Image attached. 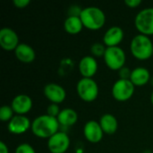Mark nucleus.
Listing matches in <instances>:
<instances>
[{"label": "nucleus", "instance_id": "f257e3e1", "mask_svg": "<svg viewBox=\"0 0 153 153\" xmlns=\"http://www.w3.org/2000/svg\"><path fill=\"white\" fill-rule=\"evenodd\" d=\"M59 126L60 125L56 117L46 114L37 117L31 122L30 130L36 137L48 140L51 136L59 132Z\"/></svg>", "mask_w": 153, "mask_h": 153}, {"label": "nucleus", "instance_id": "f03ea898", "mask_svg": "<svg viewBox=\"0 0 153 153\" xmlns=\"http://www.w3.org/2000/svg\"><path fill=\"white\" fill-rule=\"evenodd\" d=\"M132 55L139 60H147L153 56V43L149 36L137 34L130 44Z\"/></svg>", "mask_w": 153, "mask_h": 153}, {"label": "nucleus", "instance_id": "7ed1b4c3", "mask_svg": "<svg viewBox=\"0 0 153 153\" xmlns=\"http://www.w3.org/2000/svg\"><path fill=\"white\" fill-rule=\"evenodd\" d=\"M80 18L83 26L91 30H98L101 29L106 22V15L104 12L97 6H88L83 8Z\"/></svg>", "mask_w": 153, "mask_h": 153}, {"label": "nucleus", "instance_id": "20e7f679", "mask_svg": "<svg viewBox=\"0 0 153 153\" xmlns=\"http://www.w3.org/2000/svg\"><path fill=\"white\" fill-rule=\"evenodd\" d=\"M78 96L85 102H92L99 96V85L92 78L80 79L76 85Z\"/></svg>", "mask_w": 153, "mask_h": 153}, {"label": "nucleus", "instance_id": "39448f33", "mask_svg": "<svg viewBox=\"0 0 153 153\" xmlns=\"http://www.w3.org/2000/svg\"><path fill=\"white\" fill-rule=\"evenodd\" d=\"M103 58L106 65L109 69L114 71H119L125 66L126 61V55L124 49L119 46L111 47L107 48Z\"/></svg>", "mask_w": 153, "mask_h": 153}, {"label": "nucleus", "instance_id": "423d86ee", "mask_svg": "<svg viewBox=\"0 0 153 153\" xmlns=\"http://www.w3.org/2000/svg\"><path fill=\"white\" fill-rule=\"evenodd\" d=\"M134 25L141 34L153 35V7L141 10L135 16Z\"/></svg>", "mask_w": 153, "mask_h": 153}, {"label": "nucleus", "instance_id": "0eeeda50", "mask_svg": "<svg viewBox=\"0 0 153 153\" xmlns=\"http://www.w3.org/2000/svg\"><path fill=\"white\" fill-rule=\"evenodd\" d=\"M135 86L130 80L118 79L113 84L111 93L113 98L117 101H126L132 98L134 93Z\"/></svg>", "mask_w": 153, "mask_h": 153}, {"label": "nucleus", "instance_id": "6e6552de", "mask_svg": "<svg viewBox=\"0 0 153 153\" xmlns=\"http://www.w3.org/2000/svg\"><path fill=\"white\" fill-rule=\"evenodd\" d=\"M70 147V138L65 132H57L48 140V148L51 153H65Z\"/></svg>", "mask_w": 153, "mask_h": 153}, {"label": "nucleus", "instance_id": "1a4fd4ad", "mask_svg": "<svg viewBox=\"0 0 153 153\" xmlns=\"http://www.w3.org/2000/svg\"><path fill=\"white\" fill-rule=\"evenodd\" d=\"M19 42L17 33L9 27H4L0 30V46L5 51H14Z\"/></svg>", "mask_w": 153, "mask_h": 153}, {"label": "nucleus", "instance_id": "9d476101", "mask_svg": "<svg viewBox=\"0 0 153 153\" xmlns=\"http://www.w3.org/2000/svg\"><path fill=\"white\" fill-rule=\"evenodd\" d=\"M45 97L54 104H60L62 103L66 98V91L63 86L60 84L50 82L48 83L43 90Z\"/></svg>", "mask_w": 153, "mask_h": 153}, {"label": "nucleus", "instance_id": "9b49d317", "mask_svg": "<svg viewBox=\"0 0 153 153\" xmlns=\"http://www.w3.org/2000/svg\"><path fill=\"white\" fill-rule=\"evenodd\" d=\"M104 132L99 122L95 120L88 121L83 127V135L85 139L91 143H98L103 138Z\"/></svg>", "mask_w": 153, "mask_h": 153}, {"label": "nucleus", "instance_id": "f8f14e48", "mask_svg": "<svg viewBox=\"0 0 153 153\" xmlns=\"http://www.w3.org/2000/svg\"><path fill=\"white\" fill-rule=\"evenodd\" d=\"M30 127L31 122L30 118L23 115H15L7 125L8 131L13 134H24Z\"/></svg>", "mask_w": 153, "mask_h": 153}, {"label": "nucleus", "instance_id": "ddd939ff", "mask_svg": "<svg viewBox=\"0 0 153 153\" xmlns=\"http://www.w3.org/2000/svg\"><path fill=\"white\" fill-rule=\"evenodd\" d=\"M32 100L26 94H19L15 96L11 103V107L15 114L23 115L29 113L32 108Z\"/></svg>", "mask_w": 153, "mask_h": 153}, {"label": "nucleus", "instance_id": "4468645a", "mask_svg": "<svg viewBox=\"0 0 153 153\" xmlns=\"http://www.w3.org/2000/svg\"><path fill=\"white\" fill-rule=\"evenodd\" d=\"M124 30L119 26H112L108 28L103 36V44L107 48L118 47L124 39Z\"/></svg>", "mask_w": 153, "mask_h": 153}, {"label": "nucleus", "instance_id": "2eb2a0df", "mask_svg": "<svg viewBox=\"0 0 153 153\" xmlns=\"http://www.w3.org/2000/svg\"><path fill=\"white\" fill-rule=\"evenodd\" d=\"M98 71V62L92 56H85L79 62V72L84 78H92Z\"/></svg>", "mask_w": 153, "mask_h": 153}, {"label": "nucleus", "instance_id": "dca6fc26", "mask_svg": "<svg viewBox=\"0 0 153 153\" xmlns=\"http://www.w3.org/2000/svg\"><path fill=\"white\" fill-rule=\"evenodd\" d=\"M14 54L19 61L26 64L33 62L36 58L35 50L26 43H20L14 50Z\"/></svg>", "mask_w": 153, "mask_h": 153}, {"label": "nucleus", "instance_id": "f3484780", "mask_svg": "<svg viewBox=\"0 0 153 153\" xmlns=\"http://www.w3.org/2000/svg\"><path fill=\"white\" fill-rule=\"evenodd\" d=\"M130 81L134 86H143L151 81V73L145 67H136L132 70Z\"/></svg>", "mask_w": 153, "mask_h": 153}, {"label": "nucleus", "instance_id": "a211bd4d", "mask_svg": "<svg viewBox=\"0 0 153 153\" xmlns=\"http://www.w3.org/2000/svg\"><path fill=\"white\" fill-rule=\"evenodd\" d=\"M104 134H113L117 132L118 127V122L116 117L112 114L106 113L101 116L99 121Z\"/></svg>", "mask_w": 153, "mask_h": 153}, {"label": "nucleus", "instance_id": "6ab92c4d", "mask_svg": "<svg viewBox=\"0 0 153 153\" xmlns=\"http://www.w3.org/2000/svg\"><path fill=\"white\" fill-rule=\"evenodd\" d=\"M57 120L60 126H66V127L72 126L75 125L76 122L78 121V114L74 109L66 108L61 110V112L57 117Z\"/></svg>", "mask_w": 153, "mask_h": 153}, {"label": "nucleus", "instance_id": "aec40b11", "mask_svg": "<svg viewBox=\"0 0 153 153\" xmlns=\"http://www.w3.org/2000/svg\"><path fill=\"white\" fill-rule=\"evenodd\" d=\"M83 23L79 16H68L64 22V29L70 34H77L82 31Z\"/></svg>", "mask_w": 153, "mask_h": 153}, {"label": "nucleus", "instance_id": "412c9836", "mask_svg": "<svg viewBox=\"0 0 153 153\" xmlns=\"http://www.w3.org/2000/svg\"><path fill=\"white\" fill-rule=\"evenodd\" d=\"M14 111L13 110L11 105H4L0 108V120L3 122H10L11 119L14 117Z\"/></svg>", "mask_w": 153, "mask_h": 153}, {"label": "nucleus", "instance_id": "4be33fe9", "mask_svg": "<svg viewBox=\"0 0 153 153\" xmlns=\"http://www.w3.org/2000/svg\"><path fill=\"white\" fill-rule=\"evenodd\" d=\"M106 49H107V47L104 44L96 42L91 45V53L92 56H94V57H100V56H104Z\"/></svg>", "mask_w": 153, "mask_h": 153}, {"label": "nucleus", "instance_id": "5701e85b", "mask_svg": "<svg viewBox=\"0 0 153 153\" xmlns=\"http://www.w3.org/2000/svg\"><path fill=\"white\" fill-rule=\"evenodd\" d=\"M14 153H36V151L30 144L23 143L16 147Z\"/></svg>", "mask_w": 153, "mask_h": 153}, {"label": "nucleus", "instance_id": "b1692460", "mask_svg": "<svg viewBox=\"0 0 153 153\" xmlns=\"http://www.w3.org/2000/svg\"><path fill=\"white\" fill-rule=\"evenodd\" d=\"M60 112H61V110L59 108L58 104L51 103L47 108V115H48L50 117H56L57 118V117H58V115H59Z\"/></svg>", "mask_w": 153, "mask_h": 153}, {"label": "nucleus", "instance_id": "393cba45", "mask_svg": "<svg viewBox=\"0 0 153 153\" xmlns=\"http://www.w3.org/2000/svg\"><path fill=\"white\" fill-rule=\"evenodd\" d=\"M131 74H132V70H130L128 67L126 66H124L118 71L119 79H123V80H130Z\"/></svg>", "mask_w": 153, "mask_h": 153}, {"label": "nucleus", "instance_id": "a878e982", "mask_svg": "<svg viewBox=\"0 0 153 153\" xmlns=\"http://www.w3.org/2000/svg\"><path fill=\"white\" fill-rule=\"evenodd\" d=\"M82 9L80 8L78 5H72L68 9V16H79L81 15Z\"/></svg>", "mask_w": 153, "mask_h": 153}, {"label": "nucleus", "instance_id": "bb28decb", "mask_svg": "<svg viewBox=\"0 0 153 153\" xmlns=\"http://www.w3.org/2000/svg\"><path fill=\"white\" fill-rule=\"evenodd\" d=\"M30 3V0H13V4L17 8H25Z\"/></svg>", "mask_w": 153, "mask_h": 153}, {"label": "nucleus", "instance_id": "cd10ccee", "mask_svg": "<svg viewBox=\"0 0 153 153\" xmlns=\"http://www.w3.org/2000/svg\"><path fill=\"white\" fill-rule=\"evenodd\" d=\"M125 4L130 8H135L142 4L141 0H125Z\"/></svg>", "mask_w": 153, "mask_h": 153}, {"label": "nucleus", "instance_id": "c85d7f7f", "mask_svg": "<svg viewBox=\"0 0 153 153\" xmlns=\"http://www.w3.org/2000/svg\"><path fill=\"white\" fill-rule=\"evenodd\" d=\"M0 153H9V149L4 142H0Z\"/></svg>", "mask_w": 153, "mask_h": 153}, {"label": "nucleus", "instance_id": "c756f323", "mask_svg": "<svg viewBox=\"0 0 153 153\" xmlns=\"http://www.w3.org/2000/svg\"><path fill=\"white\" fill-rule=\"evenodd\" d=\"M151 101H152V104L153 105V91L152 92V94H151Z\"/></svg>", "mask_w": 153, "mask_h": 153}]
</instances>
